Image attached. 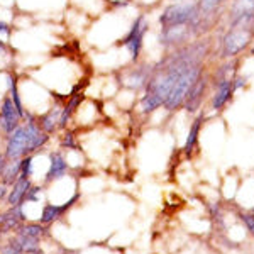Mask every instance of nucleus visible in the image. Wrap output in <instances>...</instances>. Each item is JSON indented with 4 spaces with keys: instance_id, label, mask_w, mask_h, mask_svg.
Segmentation results:
<instances>
[{
    "instance_id": "nucleus-1",
    "label": "nucleus",
    "mask_w": 254,
    "mask_h": 254,
    "mask_svg": "<svg viewBox=\"0 0 254 254\" xmlns=\"http://www.w3.org/2000/svg\"><path fill=\"white\" fill-rule=\"evenodd\" d=\"M202 73H203L202 61H187V63L183 64L182 71H180L178 78H176L173 88H171L170 95H168L163 107L166 110H176V109L183 107L185 97L188 95L190 88L195 85V81L202 76Z\"/></svg>"
},
{
    "instance_id": "nucleus-2",
    "label": "nucleus",
    "mask_w": 254,
    "mask_h": 254,
    "mask_svg": "<svg viewBox=\"0 0 254 254\" xmlns=\"http://www.w3.org/2000/svg\"><path fill=\"white\" fill-rule=\"evenodd\" d=\"M254 41V26H229L220 44V56L232 60L251 48Z\"/></svg>"
},
{
    "instance_id": "nucleus-3",
    "label": "nucleus",
    "mask_w": 254,
    "mask_h": 254,
    "mask_svg": "<svg viewBox=\"0 0 254 254\" xmlns=\"http://www.w3.org/2000/svg\"><path fill=\"white\" fill-rule=\"evenodd\" d=\"M198 19V7L196 2H176L168 5L159 15V24L163 27L175 26H191Z\"/></svg>"
},
{
    "instance_id": "nucleus-4",
    "label": "nucleus",
    "mask_w": 254,
    "mask_h": 254,
    "mask_svg": "<svg viewBox=\"0 0 254 254\" xmlns=\"http://www.w3.org/2000/svg\"><path fill=\"white\" fill-rule=\"evenodd\" d=\"M147 20L144 15H137V19L132 22L130 26L129 32L122 38L121 44L124 46L130 55V60L132 61H137L139 56H141V51H142V43H144V36L147 32Z\"/></svg>"
},
{
    "instance_id": "nucleus-5",
    "label": "nucleus",
    "mask_w": 254,
    "mask_h": 254,
    "mask_svg": "<svg viewBox=\"0 0 254 254\" xmlns=\"http://www.w3.org/2000/svg\"><path fill=\"white\" fill-rule=\"evenodd\" d=\"M26 119H27V122L24 124V129H26V139H27V144H26V156H27V154L36 153V151L41 149V147L46 144L48 139H49V134H46L39 127L38 117H34L32 114L26 112Z\"/></svg>"
},
{
    "instance_id": "nucleus-6",
    "label": "nucleus",
    "mask_w": 254,
    "mask_h": 254,
    "mask_svg": "<svg viewBox=\"0 0 254 254\" xmlns=\"http://www.w3.org/2000/svg\"><path fill=\"white\" fill-rule=\"evenodd\" d=\"M229 26H254V0H232Z\"/></svg>"
},
{
    "instance_id": "nucleus-7",
    "label": "nucleus",
    "mask_w": 254,
    "mask_h": 254,
    "mask_svg": "<svg viewBox=\"0 0 254 254\" xmlns=\"http://www.w3.org/2000/svg\"><path fill=\"white\" fill-rule=\"evenodd\" d=\"M193 38L190 26H175V27H163L159 34V43L165 48H182L190 43Z\"/></svg>"
},
{
    "instance_id": "nucleus-8",
    "label": "nucleus",
    "mask_w": 254,
    "mask_h": 254,
    "mask_svg": "<svg viewBox=\"0 0 254 254\" xmlns=\"http://www.w3.org/2000/svg\"><path fill=\"white\" fill-rule=\"evenodd\" d=\"M20 121H22V117L19 116L12 98L5 95L0 104V127H2V130L9 136L20 126Z\"/></svg>"
},
{
    "instance_id": "nucleus-9",
    "label": "nucleus",
    "mask_w": 254,
    "mask_h": 254,
    "mask_svg": "<svg viewBox=\"0 0 254 254\" xmlns=\"http://www.w3.org/2000/svg\"><path fill=\"white\" fill-rule=\"evenodd\" d=\"M26 129L24 126H19L17 129L14 130L12 134H9L7 137V144H5V158L9 159H22L26 156Z\"/></svg>"
},
{
    "instance_id": "nucleus-10",
    "label": "nucleus",
    "mask_w": 254,
    "mask_h": 254,
    "mask_svg": "<svg viewBox=\"0 0 254 254\" xmlns=\"http://www.w3.org/2000/svg\"><path fill=\"white\" fill-rule=\"evenodd\" d=\"M207 87H208V78L202 73V76L195 81V85L190 88L188 95L185 97V102H183V109H185L187 112L193 114L200 109V105H202V102H203V95H205V92H207Z\"/></svg>"
},
{
    "instance_id": "nucleus-11",
    "label": "nucleus",
    "mask_w": 254,
    "mask_h": 254,
    "mask_svg": "<svg viewBox=\"0 0 254 254\" xmlns=\"http://www.w3.org/2000/svg\"><path fill=\"white\" fill-rule=\"evenodd\" d=\"M214 83H215V93H214V97H212V109L220 110L231 102L232 95L236 93L234 78L214 80Z\"/></svg>"
},
{
    "instance_id": "nucleus-12",
    "label": "nucleus",
    "mask_w": 254,
    "mask_h": 254,
    "mask_svg": "<svg viewBox=\"0 0 254 254\" xmlns=\"http://www.w3.org/2000/svg\"><path fill=\"white\" fill-rule=\"evenodd\" d=\"M151 73H153V68L147 66V64H141V66H136L134 69L126 73L124 78V85L129 87L130 90H141L146 88L147 81L151 78Z\"/></svg>"
},
{
    "instance_id": "nucleus-13",
    "label": "nucleus",
    "mask_w": 254,
    "mask_h": 254,
    "mask_svg": "<svg viewBox=\"0 0 254 254\" xmlns=\"http://www.w3.org/2000/svg\"><path fill=\"white\" fill-rule=\"evenodd\" d=\"M78 200V193H75L71 196V198L68 200V202H64L63 205H55V203H48V205L43 207V212H41V217H39V222L44 224V225H49L53 224L55 220H58L61 215L64 214V212L68 210L69 207L73 205V203Z\"/></svg>"
},
{
    "instance_id": "nucleus-14",
    "label": "nucleus",
    "mask_w": 254,
    "mask_h": 254,
    "mask_svg": "<svg viewBox=\"0 0 254 254\" xmlns=\"http://www.w3.org/2000/svg\"><path fill=\"white\" fill-rule=\"evenodd\" d=\"M32 185H31L29 178H26V176H19V180L12 185V190L9 191V195H7V203H9L10 207L22 205Z\"/></svg>"
},
{
    "instance_id": "nucleus-15",
    "label": "nucleus",
    "mask_w": 254,
    "mask_h": 254,
    "mask_svg": "<svg viewBox=\"0 0 254 254\" xmlns=\"http://www.w3.org/2000/svg\"><path fill=\"white\" fill-rule=\"evenodd\" d=\"M68 171V163L61 153H53L49 156V170L46 173V183H51L55 180H60L66 175Z\"/></svg>"
},
{
    "instance_id": "nucleus-16",
    "label": "nucleus",
    "mask_w": 254,
    "mask_h": 254,
    "mask_svg": "<svg viewBox=\"0 0 254 254\" xmlns=\"http://www.w3.org/2000/svg\"><path fill=\"white\" fill-rule=\"evenodd\" d=\"M83 98L85 95L83 93H78V92H73L71 95H69V100H68V104L64 105L63 109H61V116H60V124H58V129H64V127L68 126V121H69V117L73 116V112L76 110V107L83 102Z\"/></svg>"
},
{
    "instance_id": "nucleus-17",
    "label": "nucleus",
    "mask_w": 254,
    "mask_h": 254,
    "mask_svg": "<svg viewBox=\"0 0 254 254\" xmlns=\"http://www.w3.org/2000/svg\"><path fill=\"white\" fill-rule=\"evenodd\" d=\"M60 116H61V109L53 107V109H49L46 114H43V116L38 117V124L46 134H53L56 129H58Z\"/></svg>"
},
{
    "instance_id": "nucleus-18",
    "label": "nucleus",
    "mask_w": 254,
    "mask_h": 254,
    "mask_svg": "<svg viewBox=\"0 0 254 254\" xmlns=\"http://www.w3.org/2000/svg\"><path fill=\"white\" fill-rule=\"evenodd\" d=\"M7 88H9V93H7V95L12 98L19 116L22 119H26V109H24L22 100H20V93H19V87H17V76L12 75V73L7 75Z\"/></svg>"
},
{
    "instance_id": "nucleus-19",
    "label": "nucleus",
    "mask_w": 254,
    "mask_h": 254,
    "mask_svg": "<svg viewBox=\"0 0 254 254\" xmlns=\"http://www.w3.org/2000/svg\"><path fill=\"white\" fill-rule=\"evenodd\" d=\"M20 166H22V159H10V161H7L5 170H3L2 176H0L3 185L9 187L17 182L20 176Z\"/></svg>"
},
{
    "instance_id": "nucleus-20",
    "label": "nucleus",
    "mask_w": 254,
    "mask_h": 254,
    "mask_svg": "<svg viewBox=\"0 0 254 254\" xmlns=\"http://www.w3.org/2000/svg\"><path fill=\"white\" fill-rule=\"evenodd\" d=\"M203 121H205V117L198 116L193 121V124H191L190 132H188V137H187V142H185V147H183L187 154H191V151L195 149L196 142H198V134H200V129H202Z\"/></svg>"
},
{
    "instance_id": "nucleus-21",
    "label": "nucleus",
    "mask_w": 254,
    "mask_h": 254,
    "mask_svg": "<svg viewBox=\"0 0 254 254\" xmlns=\"http://www.w3.org/2000/svg\"><path fill=\"white\" fill-rule=\"evenodd\" d=\"M229 0H196L198 15H219V10Z\"/></svg>"
},
{
    "instance_id": "nucleus-22",
    "label": "nucleus",
    "mask_w": 254,
    "mask_h": 254,
    "mask_svg": "<svg viewBox=\"0 0 254 254\" xmlns=\"http://www.w3.org/2000/svg\"><path fill=\"white\" fill-rule=\"evenodd\" d=\"M17 234L26 236V237H32V239H41L48 234V227L41 222H34V224H22L17 229Z\"/></svg>"
},
{
    "instance_id": "nucleus-23",
    "label": "nucleus",
    "mask_w": 254,
    "mask_h": 254,
    "mask_svg": "<svg viewBox=\"0 0 254 254\" xmlns=\"http://www.w3.org/2000/svg\"><path fill=\"white\" fill-rule=\"evenodd\" d=\"M159 107H163V102L159 100L154 93H149V92L144 93V97L141 98V104H139V109H141L142 114H151Z\"/></svg>"
},
{
    "instance_id": "nucleus-24",
    "label": "nucleus",
    "mask_w": 254,
    "mask_h": 254,
    "mask_svg": "<svg viewBox=\"0 0 254 254\" xmlns=\"http://www.w3.org/2000/svg\"><path fill=\"white\" fill-rule=\"evenodd\" d=\"M20 244L24 248V253L27 254H43V251L39 249V239H32V237H26V236H20L17 234Z\"/></svg>"
},
{
    "instance_id": "nucleus-25",
    "label": "nucleus",
    "mask_w": 254,
    "mask_h": 254,
    "mask_svg": "<svg viewBox=\"0 0 254 254\" xmlns=\"http://www.w3.org/2000/svg\"><path fill=\"white\" fill-rule=\"evenodd\" d=\"M0 254H24V248L20 244L19 237H12L9 243L0 248Z\"/></svg>"
},
{
    "instance_id": "nucleus-26",
    "label": "nucleus",
    "mask_w": 254,
    "mask_h": 254,
    "mask_svg": "<svg viewBox=\"0 0 254 254\" xmlns=\"http://www.w3.org/2000/svg\"><path fill=\"white\" fill-rule=\"evenodd\" d=\"M32 175V154H27V156L22 158V166H20V176H26L29 178Z\"/></svg>"
},
{
    "instance_id": "nucleus-27",
    "label": "nucleus",
    "mask_w": 254,
    "mask_h": 254,
    "mask_svg": "<svg viewBox=\"0 0 254 254\" xmlns=\"http://www.w3.org/2000/svg\"><path fill=\"white\" fill-rule=\"evenodd\" d=\"M61 146L68 147V149H75L76 142H75V136H73V132H66V134H64L63 141H61Z\"/></svg>"
},
{
    "instance_id": "nucleus-28",
    "label": "nucleus",
    "mask_w": 254,
    "mask_h": 254,
    "mask_svg": "<svg viewBox=\"0 0 254 254\" xmlns=\"http://www.w3.org/2000/svg\"><path fill=\"white\" fill-rule=\"evenodd\" d=\"M39 191H41V188L31 187L29 191H27V195H26V200H27V202H38V193H39Z\"/></svg>"
},
{
    "instance_id": "nucleus-29",
    "label": "nucleus",
    "mask_w": 254,
    "mask_h": 254,
    "mask_svg": "<svg viewBox=\"0 0 254 254\" xmlns=\"http://www.w3.org/2000/svg\"><path fill=\"white\" fill-rule=\"evenodd\" d=\"M243 217V222L246 224V227L249 229V231L253 232L254 234V215H251V214H244V215H241Z\"/></svg>"
},
{
    "instance_id": "nucleus-30",
    "label": "nucleus",
    "mask_w": 254,
    "mask_h": 254,
    "mask_svg": "<svg viewBox=\"0 0 254 254\" xmlns=\"http://www.w3.org/2000/svg\"><path fill=\"white\" fill-rule=\"evenodd\" d=\"M246 81H248V78H246V76H234V90H236V92L241 87H244Z\"/></svg>"
},
{
    "instance_id": "nucleus-31",
    "label": "nucleus",
    "mask_w": 254,
    "mask_h": 254,
    "mask_svg": "<svg viewBox=\"0 0 254 254\" xmlns=\"http://www.w3.org/2000/svg\"><path fill=\"white\" fill-rule=\"evenodd\" d=\"M10 26L7 22H3V20H0V34L3 36H10Z\"/></svg>"
},
{
    "instance_id": "nucleus-32",
    "label": "nucleus",
    "mask_w": 254,
    "mask_h": 254,
    "mask_svg": "<svg viewBox=\"0 0 254 254\" xmlns=\"http://www.w3.org/2000/svg\"><path fill=\"white\" fill-rule=\"evenodd\" d=\"M7 161H9V159L5 158V154H0V176H2L3 170H5V166H7Z\"/></svg>"
},
{
    "instance_id": "nucleus-33",
    "label": "nucleus",
    "mask_w": 254,
    "mask_h": 254,
    "mask_svg": "<svg viewBox=\"0 0 254 254\" xmlns=\"http://www.w3.org/2000/svg\"><path fill=\"white\" fill-rule=\"evenodd\" d=\"M7 195H9V190H7V185H0V200L7 198Z\"/></svg>"
},
{
    "instance_id": "nucleus-34",
    "label": "nucleus",
    "mask_w": 254,
    "mask_h": 254,
    "mask_svg": "<svg viewBox=\"0 0 254 254\" xmlns=\"http://www.w3.org/2000/svg\"><path fill=\"white\" fill-rule=\"evenodd\" d=\"M0 53H2V55L7 53V44H5V41H2V39H0Z\"/></svg>"
},
{
    "instance_id": "nucleus-35",
    "label": "nucleus",
    "mask_w": 254,
    "mask_h": 254,
    "mask_svg": "<svg viewBox=\"0 0 254 254\" xmlns=\"http://www.w3.org/2000/svg\"><path fill=\"white\" fill-rule=\"evenodd\" d=\"M249 55H253V56H254V41H253L251 48H249Z\"/></svg>"
},
{
    "instance_id": "nucleus-36",
    "label": "nucleus",
    "mask_w": 254,
    "mask_h": 254,
    "mask_svg": "<svg viewBox=\"0 0 254 254\" xmlns=\"http://www.w3.org/2000/svg\"><path fill=\"white\" fill-rule=\"evenodd\" d=\"M0 236H2V234H0Z\"/></svg>"
}]
</instances>
